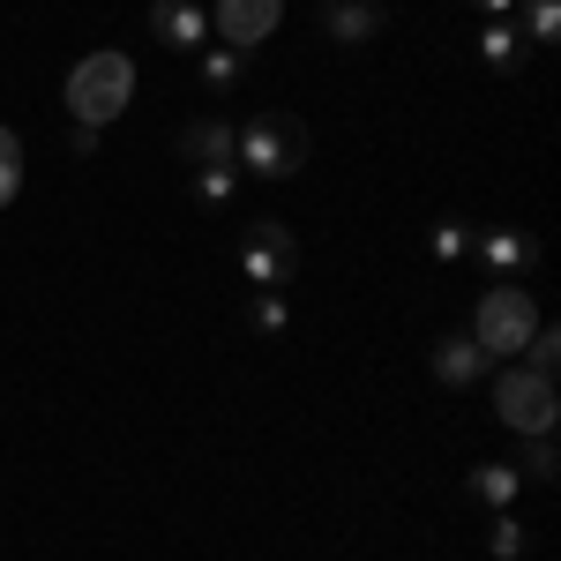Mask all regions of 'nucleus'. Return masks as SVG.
Here are the masks:
<instances>
[{
    "mask_svg": "<svg viewBox=\"0 0 561 561\" xmlns=\"http://www.w3.org/2000/svg\"><path fill=\"white\" fill-rule=\"evenodd\" d=\"M494 420H502L510 434H554V420H561V397H554V382L510 359V367L494 375Z\"/></svg>",
    "mask_w": 561,
    "mask_h": 561,
    "instance_id": "4",
    "label": "nucleus"
},
{
    "mask_svg": "<svg viewBox=\"0 0 561 561\" xmlns=\"http://www.w3.org/2000/svg\"><path fill=\"white\" fill-rule=\"evenodd\" d=\"M472 248L486 262V285H524L539 270V232H524V225H486Z\"/></svg>",
    "mask_w": 561,
    "mask_h": 561,
    "instance_id": "6",
    "label": "nucleus"
},
{
    "mask_svg": "<svg viewBox=\"0 0 561 561\" xmlns=\"http://www.w3.org/2000/svg\"><path fill=\"white\" fill-rule=\"evenodd\" d=\"M539 330V300H531V285H486L472 307V345L494 359V367H510L524 352V337Z\"/></svg>",
    "mask_w": 561,
    "mask_h": 561,
    "instance_id": "3",
    "label": "nucleus"
},
{
    "mask_svg": "<svg viewBox=\"0 0 561 561\" xmlns=\"http://www.w3.org/2000/svg\"><path fill=\"white\" fill-rule=\"evenodd\" d=\"M465 486H472L479 510H494V517H502V510H517L524 472H517V465H472V479H465Z\"/></svg>",
    "mask_w": 561,
    "mask_h": 561,
    "instance_id": "13",
    "label": "nucleus"
},
{
    "mask_svg": "<svg viewBox=\"0 0 561 561\" xmlns=\"http://www.w3.org/2000/svg\"><path fill=\"white\" fill-rule=\"evenodd\" d=\"M427 367H434V382H442V389H472V382H486V367H494V359L472 345V330H465V337L449 330V337H434Z\"/></svg>",
    "mask_w": 561,
    "mask_h": 561,
    "instance_id": "9",
    "label": "nucleus"
},
{
    "mask_svg": "<svg viewBox=\"0 0 561 561\" xmlns=\"http://www.w3.org/2000/svg\"><path fill=\"white\" fill-rule=\"evenodd\" d=\"M195 60H203V90H210V98H232V90L248 83V60H255V53H240V45H203Z\"/></svg>",
    "mask_w": 561,
    "mask_h": 561,
    "instance_id": "14",
    "label": "nucleus"
},
{
    "mask_svg": "<svg viewBox=\"0 0 561 561\" xmlns=\"http://www.w3.org/2000/svg\"><path fill=\"white\" fill-rule=\"evenodd\" d=\"M232 165L255 173V180H293L307 165V121L300 113H277V105L248 113L232 128Z\"/></svg>",
    "mask_w": 561,
    "mask_h": 561,
    "instance_id": "1",
    "label": "nucleus"
},
{
    "mask_svg": "<svg viewBox=\"0 0 561 561\" xmlns=\"http://www.w3.org/2000/svg\"><path fill=\"white\" fill-rule=\"evenodd\" d=\"M240 195V165H195V203L203 210H225Z\"/></svg>",
    "mask_w": 561,
    "mask_h": 561,
    "instance_id": "16",
    "label": "nucleus"
},
{
    "mask_svg": "<svg viewBox=\"0 0 561 561\" xmlns=\"http://www.w3.org/2000/svg\"><path fill=\"white\" fill-rule=\"evenodd\" d=\"M180 158H187V165H232V121H225V113L187 121V128H180Z\"/></svg>",
    "mask_w": 561,
    "mask_h": 561,
    "instance_id": "11",
    "label": "nucleus"
},
{
    "mask_svg": "<svg viewBox=\"0 0 561 561\" xmlns=\"http://www.w3.org/2000/svg\"><path fill=\"white\" fill-rule=\"evenodd\" d=\"M322 38H337V45H375L382 38V0H322Z\"/></svg>",
    "mask_w": 561,
    "mask_h": 561,
    "instance_id": "10",
    "label": "nucleus"
},
{
    "mask_svg": "<svg viewBox=\"0 0 561 561\" xmlns=\"http://www.w3.org/2000/svg\"><path fill=\"white\" fill-rule=\"evenodd\" d=\"M15 187H23V135L0 128V217H8V203H15Z\"/></svg>",
    "mask_w": 561,
    "mask_h": 561,
    "instance_id": "18",
    "label": "nucleus"
},
{
    "mask_svg": "<svg viewBox=\"0 0 561 561\" xmlns=\"http://www.w3.org/2000/svg\"><path fill=\"white\" fill-rule=\"evenodd\" d=\"M517 472H524V479H539V486H547V479L561 472V457H554V434H524V457H517Z\"/></svg>",
    "mask_w": 561,
    "mask_h": 561,
    "instance_id": "19",
    "label": "nucleus"
},
{
    "mask_svg": "<svg viewBox=\"0 0 561 561\" xmlns=\"http://www.w3.org/2000/svg\"><path fill=\"white\" fill-rule=\"evenodd\" d=\"M486 554H494V561H524V554H531V531L517 524V510H502V517H494V531H486Z\"/></svg>",
    "mask_w": 561,
    "mask_h": 561,
    "instance_id": "17",
    "label": "nucleus"
},
{
    "mask_svg": "<svg viewBox=\"0 0 561 561\" xmlns=\"http://www.w3.org/2000/svg\"><path fill=\"white\" fill-rule=\"evenodd\" d=\"M248 330L255 337H285L293 330V300L285 293H248Z\"/></svg>",
    "mask_w": 561,
    "mask_h": 561,
    "instance_id": "15",
    "label": "nucleus"
},
{
    "mask_svg": "<svg viewBox=\"0 0 561 561\" xmlns=\"http://www.w3.org/2000/svg\"><path fill=\"white\" fill-rule=\"evenodd\" d=\"M240 277H248V293H285V285L300 277V240H293V225L255 217L248 240H240Z\"/></svg>",
    "mask_w": 561,
    "mask_h": 561,
    "instance_id": "5",
    "label": "nucleus"
},
{
    "mask_svg": "<svg viewBox=\"0 0 561 561\" xmlns=\"http://www.w3.org/2000/svg\"><path fill=\"white\" fill-rule=\"evenodd\" d=\"M277 23H285V0H217L210 8V38L240 45V53H255L262 38H277Z\"/></svg>",
    "mask_w": 561,
    "mask_h": 561,
    "instance_id": "7",
    "label": "nucleus"
},
{
    "mask_svg": "<svg viewBox=\"0 0 561 561\" xmlns=\"http://www.w3.org/2000/svg\"><path fill=\"white\" fill-rule=\"evenodd\" d=\"M479 60H486L494 76H517L524 60H531V45H524V31L510 23V15H494V23L479 31Z\"/></svg>",
    "mask_w": 561,
    "mask_h": 561,
    "instance_id": "12",
    "label": "nucleus"
},
{
    "mask_svg": "<svg viewBox=\"0 0 561 561\" xmlns=\"http://www.w3.org/2000/svg\"><path fill=\"white\" fill-rule=\"evenodd\" d=\"M98 135H105V128H83V121H76V135H68V150H76V158H98Z\"/></svg>",
    "mask_w": 561,
    "mask_h": 561,
    "instance_id": "22",
    "label": "nucleus"
},
{
    "mask_svg": "<svg viewBox=\"0 0 561 561\" xmlns=\"http://www.w3.org/2000/svg\"><path fill=\"white\" fill-rule=\"evenodd\" d=\"M479 15H486V23H494V15H517V0H472Z\"/></svg>",
    "mask_w": 561,
    "mask_h": 561,
    "instance_id": "23",
    "label": "nucleus"
},
{
    "mask_svg": "<svg viewBox=\"0 0 561 561\" xmlns=\"http://www.w3.org/2000/svg\"><path fill=\"white\" fill-rule=\"evenodd\" d=\"M427 248H434V262H465V255H472V225H465V217H442Z\"/></svg>",
    "mask_w": 561,
    "mask_h": 561,
    "instance_id": "21",
    "label": "nucleus"
},
{
    "mask_svg": "<svg viewBox=\"0 0 561 561\" xmlns=\"http://www.w3.org/2000/svg\"><path fill=\"white\" fill-rule=\"evenodd\" d=\"M150 31L173 53H203L210 45V8L203 0H150Z\"/></svg>",
    "mask_w": 561,
    "mask_h": 561,
    "instance_id": "8",
    "label": "nucleus"
},
{
    "mask_svg": "<svg viewBox=\"0 0 561 561\" xmlns=\"http://www.w3.org/2000/svg\"><path fill=\"white\" fill-rule=\"evenodd\" d=\"M524 8V45H554L561 31V0H517Z\"/></svg>",
    "mask_w": 561,
    "mask_h": 561,
    "instance_id": "20",
    "label": "nucleus"
},
{
    "mask_svg": "<svg viewBox=\"0 0 561 561\" xmlns=\"http://www.w3.org/2000/svg\"><path fill=\"white\" fill-rule=\"evenodd\" d=\"M128 105H135V60L121 45H98V53H83L68 68V113L83 128H113Z\"/></svg>",
    "mask_w": 561,
    "mask_h": 561,
    "instance_id": "2",
    "label": "nucleus"
}]
</instances>
